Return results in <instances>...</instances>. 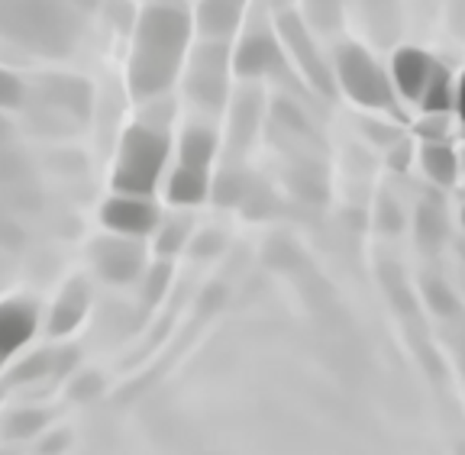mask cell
Here are the masks:
<instances>
[{"mask_svg": "<svg viewBox=\"0 0 465 455\" xmlns=\"http://www.w3.org/2000/svg\"><path fill=\"white\" fill-rule=\"evenodd\" d=\"M36 307L29 301H4L0 303V361L20 352L36 336Z\"/></svg>", "mask_w": 465, "mask_h": 455, "instance_id": "cell-9", "label": "cell"}, {"mask_svg": "<svg viewBox=\"0 0 465 455\" xmlns=\"http://www.w3.org/2000/svg\"><path fill=\"white\" fill-rule=\"evenodd\" d=\"M168 139L155 126L136 124L124 133L120 155L114 168V191L116 194H153L159 188V178L165 172Z\"/></svg>", "mask_w": 465, "mask_h": 455, "instance_id": "cell-3", "label": "cell"}, {"mask_svg": "<svg viewBox=\"0 0 465 455\" xmlns=\"http://www.w3.org/2000/svg\"><path fill=\"white\" fill-rule=\"evenodd\" d=\"M155 230H159V249L162 252H178V249L184 246V236H188V220L172 217V220H165V223L159 220Z\"/></svg>", "mask_w": 465, "mask_h": 455, "instance_id": "cell-19", "label": "cell"}, {"mask_svg": "<svg viewBox=\"0 0 465 455\" xmlns=\"http://www.w3.org/2000/svg\"><path fill=\"white\" fill-rule=\"evenodd\" d=\"M282 65V49H278V39L265 36V33H252V36L242 39V45L232 55V72L240 78H265V74L278 72Z\"/></svg>", "mask_w": 465, "mask_h": 455, "instance_id": "cell-10", "label": "cell"}, {"mask_svg": "<svg viewBox=\"0 0 465 455\" xmlns=\"http://www.w3.org/2000/svg\"><path fill=\"white\" fill-rule=\"evenodd\" d=\"M26 97V87L16 78L14 72H4L0 68V110H16Z\"/></svg>", "mask_w": 465, "mask_h": 455, "instance_id": "cell-21", "label": "cell"}, {"mask_svg": "<svg viewBox=\"0 0 465 455\" xmlns=\"http://www.w3.org/2000/svg\"><path fill=\"white\" fill-rule=\"evenodd\" d=\"M452 104H456V91H452V84H450V72H446L443 65H433L427 87H423V94H420V107L427 110V114H446Z\"/></svg>", "mask_w": 465, "mask_h": 455, "instance_id": "cell-18", "label": "cell"}, {"mask_svg": "<svg viewBox=\"0 0 465 455\" xmlns=\"http://www.w3.org/2000/svg\"><path fill=\"white\" fill-rule=\"evenodd\" d=\"M311 10H323V0H311ZM333 10H340V4H333ZM317 20L323 26H333V14H320Z\"/></svg>", "mask_w": 465, "mask_h": 455, "instance_id": "cell-24", "label": "cell"}, {"mask_svg": "<svg viewBox=\"0 0 465 455\" xmlns=\"http://www.w3.org/2000/svg\"><path fill=\"white\" fill-rule=\"evenodd\" d=\"M165 282H168V265L153 268V278H149V291H145V297H149V301H155V291H159V294H162V288H165Z\"/></svg>", "mask_w": 465, "mask_h": 455, "instance_id": "cell-23", "label": "cell"}, {"mask_svg": "<svg viewBox=\"0 0 465 455\" xmlns=\"http://www.w3.org/2000/svg\"><path fill=\"white\" fill-rule=\"evenodd\" d=\"M336 74L340 84L359 107L369 110H394V94L385 72L375 65V58L359 45H342L336 55Z\"/></svg>", "mask_w": 465, "mask_h": 455, "instance_id": "cell-4", "label": "cell"}, {"mask_svg": "<svg viewBox=\"0 0 465 455\" xmlns=\"http://www.w3.org/2000/svg\"><path fill=\"white\" fill-rule=\"evenodd\" d=\"M0 365H4V361H0Z\"/></svg>", "mask_w": 465, "mask_h": 455, "instance_id": "cell-29", "label": "cell"}, {"mask_svg": "<svg viewBox=\"0 0 465 455\" xmlns=\"http://www.w3.org/2000/svg\"><path fill=\"white\" fill-rule=\"evenodd\" d=\"M91 262L101 272V278H107L110 284H130L133 278H139L145 265V252L139 246L136 236H114L97 239L94 249H91Z\"/></svg>", "mask_w": 465, "mask_h": 455, "instance_id": "cell-5", "label": "cell"}, {"mask_svg": "<svg viewBox=\"0 0 465 455\" xmlns=\"http://www.w3.org/2000/svg\"><path fill=\"white\" fill-rule=\"evenodd\" d=\"M0 33L39 55H65L78 36V16L65 0H0Z\"/></svg>", "mask_w": 465, "mask_h": 455, "instance_id": "cell-2", "label": "cell"}, {"mask_svg": "<svg viewBox=\"0 0 465 455\" xmlns=\"http://www.w3.org/2000/svg\"><path fill=\"white\" fill-rule=\"evenodd\" d=\"M407 152H411V149H407V143H398V152L391 155L394 168H404L407 165Z\"/></svg>", "mask_w": 465, "mask_h": 455, "instance_id": "cell-26", "label": "cell"}, {"mask_svg": "<svg viewBox=\"0 0 465 455\" xmlns=\"http://www.w3.org/2000/svg\"><path fill=\"white\" fill-rule=\"evenodd\" d=\"M456 107H459V116L465 120V74L459 78V87H456Z\"/></svg>", "mask_w": 465, "mask_h": 455, "instance_id": "cell-25", "label": "cell"}, {"mask_svg": "<svg viewBox=\"0 0 465 455\" xmlns=\"http://www.w3.org/2000/svg\"><path fill=\"white\" fill-rule=\"evenodd\" d=\"M211 194L220 207H232V203H240L242 201V178L240 174H232V172L220 174L217 184L211 188Z\"/></svg>", "mask_w": 465, "mask_h": 455, "instance_id": "cell-20", "label": "cell"}, {"mask_svg": "<svg viewBox=\"0 0 465 455\" xmlns=\"http://www.w3.org/2000/svg\"><path fill=\"white\" fill-rule=\"evenodd\" d=\"M191 97L201 101L203 107H217L226 94V45L207 39L194 58V72L188 78Z\"/></svg>", "mask_w": 465, "mask_h": 455, "instance_id": "cell-8", "label": "cell"}, {"mask_svg": "<svg viewBox=\"0 0 465 455\" xmlns=\"http://www.w3.org/2000/svg\"><path fill=\"white\" fill-rule=\"evenodd\" d=\"M45 101L55 104V107H68L74 116L84 120L87 110H91V87H87V81L78 78H49Z\"/></svg>", "mask_w": 465, "mask_h": 455, "instance_id": "cell-15", "label": "cell"}, {"mask_svg": "<svg viewBox=\"0 0 465 455\" xmlns=\"http://www.w3.org/2000/svg\"><path fill=\"white\" fill-rule=\"evenodd\" d=\"M7 136H10V124L4 120V116H0V143H4Z\"/></svg>", "mask_w": 465, "mask_h": 455, "instance_id": "cell-27", "label": "cell"}, {"mask_svg": "<svg viewBox=\"0 0 465 455\" xmlns=\"http://www.w3.org/2000/svg\"><path fill=\"white\" fill-rule=\"evenodd\" d=\"M240 0H201L194 14V26L203 39L213 43H226L240 26Z\"/></svg>", "mask_w": 465, "mask_h": 455, "instance_id": "cell-11", "label": "cell"}, {"mask_svg": "<svg viewBox=\"0 0 465 455\" xmlns=\"http://www.w3.org/2000/svg\"><path fill=\"white\" fill-rule=\"evenodd\" d=\"M433 65H436L433 58L420 49H398L394 52V62H391L394 84H398V91L407 97V101H420Z\"/></svg>", "mask_w": 465, "mask_h": 455, "instance_id": "cell-12", "label": "cell"}, {"mask_svg": "<svg viewBox=\"0 0 465 455\" xmlns=\"http://www.w3.org/2000/svg\"><path fill=\"white\" fill-rule=\"evenodd\" d=\"M213 152H217V136L211 130H203V126H191L182 136V165L203 168L207 172Z\"/></svg>", "mask_w": 465, "mask_h": 455, "instance_id": "cell-17", "label": "cell"}, {"mask_svg": "<svg viewBox=\"0 0 465 455\" xmlns=\"http://www.w3.org/2000/svg\"><path fill=\"white\" fill-rule=\"evenodd\" d=\"M191 14L178 4H153L139 14L130 55V91L133 97L165 94L182 72V58L191 39Z\"/></svg>", "mask_w": 465, "mask_h": 455, "instance_id": "cell-1", "label": "cell"}, {"mask_svg": "<svg viewBox=\"0 0 465 455\" xmlns=\"http://www.w3.org/2000/svg\"><path fill=\"white\" fill-rule=\"evenodd\" d=\"M462 226H465V213H462Z\"/></svg>", "mask_w": 465, "mask_h": 455, "instance_id": "cell-28", "label": "cell"}, {"mask_svg": "<svg viewBox=\"0 0 465 455\" xmlns=\"http://www.w3.org/2000/svg\"><path fill=\"white\" fill-rule=\"evenodd\" d=\"M84 313H87V284L81 282V278H74V282H68L65 288H62L55 307H52L49 332L52 336H68V332L84 320Z\"/></svg>", "mask_w": 465, "mask_h": 455, "instance_id": "cell-13", "label": "cell"}, {"mask_svg": "<svg viewBox=\"0 0 465 455\" xmlns=\"http://www.w3.org/2000/svg\"><path fill=\"white\" fill-rule=\"evenodd\" d=\"M207 194H211V174L203 168H191L178 162V168L168 178V201L178 203V207H194Z\"/></svg>", "mask_w": 465, "mask_h": 455, "instance_id": "cell-14", "label": "cell"}, {"mask_svg": "<svg viewBox=\"0 0 465 455\" xmlns=\"http://www.w3.org/2000/svg\"><path fill=\"white\" fill-rule=\"evenodd\" d=\"M278 29H282L284 45L291 49V55H294V62L301 65V72L307 74V81L317 87L320 94H333V72L323 65V58H320L317 45H313L311 33H307V26L301 23V16L284 14L282 20H278Z\"/></svg>", "mask_w": 465, "mask_h": 455, "instance_id": "cell-7", "label": "cell"}, {"mask_svg": "<svg viewBox=\"0 0 465 455\" xmlns=\"http://www.w3.org/2000/svg\"><path fill=\"white\" fill-rule=\"evenodd\" d=\"M240 4H242V0H240Z\"/></svg>", "mask_w": 465, "mask_h": 455, "instance_id": "cell-30", "label": "cell"}, {"mask_svg": "<svg viewBox=\"0 0 465 455\" xmlns=\"http://www.w3.org/2000/svg\"><path fill=\"white\" fill-rule=\"evenodd\" d=\"M45 423V417L39 410L33 413H16L14 420H10V436H29V433H36L39 427Z\"/></svg>", "mask_w": 465, "mask_h": 455, "instance_id": "cell-22", "label": "cell"}, {"mask_svg": "<svg viewBox=\"0 0 465 455\" xmlns=\"http://www.w3.org/2000/svg\"><path fill=\"white\" fill-rule=\"evenodd\" d=\"M101 220L107 230L120 236H149L159 226V207L145 194H116L101 207Z\"/></svg>", "mask_w": 465, "mask_h": 455, "instance_id": "cell-6", "label": "cell"}, {"mask_svg": "<svg viewBox=\"0 0 465 455\" xmlns=\"http://www.w3.org/2000/svg\"><path fill=\"white\" fill-rule=\"evenodd\" d=\"M420 162H423V172L436 181V184H452L459 178V159L456 152L443 143V139H433V143L423 145L420 152Z\"/></svg>", "mask_w": 465, "mask_h": 455, "instance_id": "cell-16", "label": "cell"}]
</instances>
